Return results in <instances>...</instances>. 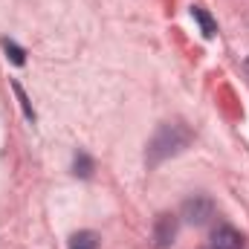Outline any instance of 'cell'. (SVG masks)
<instances>
[{"label":"cell","instance_id":"obj_2","mask_svg":"<svg viewBox=\"0 0 249 249\" xmlns=\"http://www.w3.org/2000/svg\"><path fill=\"white\" fill-rule=\"evenodd\" d=\"M212 214H214V203L206 194H194V197H188L183 203V217L188 223H194V226H203Z\"/></svg>","mask_w":249,"mask_h":249},{"label":"cell","instance_id":"obj_10","mask_svg":"<svg viewBox=\"0 0 249 249\" xmlns=\"http://www.w3.org/2000/svg\"><path fill=\"white\" fill-rule=\"evenodd\" d=\"M244 67H247V75H249V58H247V64H244Z\"/></svg>","mask_w":249,"mask_h":249},{"label":"cell","instance_id":"obj_4","mask_svg":"<svg viewBox=\"0 0 249 249\" xmlns=\"http://www.w3.org/2000/svg\"><path fill=\"white\" fill-rule=\"evenodd\" d=\"M212 249H244V235L232 226H217L212 235Z\"/></svg>","mask_w":249,"mask_h":249},{"label":"cell","instance_id":"obj_3","mask_svg":"<svg viewBox=\"0 0 249 249\" xmlns=\"http://www.w3.org/2000/svg\"><path fill=\"white\" fill-rule=\"evenodd\" d=\"M177 238V217L174 214H160L154 223V247L157 249H168Z\"/></svg>","mask_w":249,"mask_h":249},{"label":"cell","instance_id":"obj_9","mask_svg":"<svg viewBox=\"0 0 249 249\" xmlns=\"http://www.w3.org/2000/svg\"><path fill=\"white\" fill-rule=\"evenodd\" d=\"M12 90H15V96H18V102H20V107H23V116H26L29 122H35V110H32V105H29V99H26L23 87H20L18 81H12Z\"/></svg>","mask_w":249,"mask_h":249},{"label":"cell","instance_id":"obj_6","mask_svg":"<svg viewBox=\"0 0 249 249\" xmlns=\"http://www.w3.org/2000/svg\"><path fill=\"white\" fill-rule=\"evenodd\" d=\"M70 249H99V235L84 229V232H75L70 238Z\"/></svg>","mask_w":249,"mask_h":249},{"label":"cell","instance_id":"obj_5","mask_svg":"<svg viewBox=\"0 0 249 249\" xmlns=\"http://www.w3.org/2000/svg\"><path fill=\"white\" fill-rule=\"evenodd\" d=\"M191 18L200 23V32H203L206 38H214V35H217V23H214V18H212L203 6H191Z\"/></svg>","mask_w":249,"mask_h":249},{"label":"cell","instance_id":"obj_1","mask_svg":"<svg viewBox=\"0 0 249 249\" xmlns=\"http://www.w3.org/2000/svg\"><path fill=\"white\" fill-rule=\"evenodd\" d=\"M188 142H191V130H188L186 124H180V122L160 124V130L148 142V154H145L148 157V165H157V162H162V160L186 151Z\"/></svg>","mask_w":249,"mask_h":249},{"label":"cell","instance_id":"obj_7","mask_svg":"<svg viewBox=\"0 0 249 249\" xmlns=\"http://www.w3.org/2000/svg\"><path fill=\"white\" fill-rule=\"evenodd\" d=\"M3 53H6V58H9V61L18 64V67H23V61H26V53H23L15 41H9V38L3 41Z\"/></svg>","mask_w":249,"mask_h":249},{"label":"cell","instance_id":"obj_8","mask_svg":"<svg viewBox=\"0 0 249 249\" xmlns=\"http://www.w3.org/2000/svg\"><path fill=\"white\" fill-rule=\"evenodd\" d=\"M72 168H75V174H78V177H90V174H93V160H90L84 151H78V154H75V160H72Z\"/></svg>","mask_w":249,"mask_h":249}]
</instances>
